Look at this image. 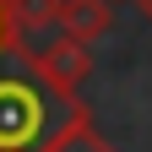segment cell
Masks as SVG:
<instances>
[{"mask_svg":"<svg viewBox=\"0 0 152 152\" xmlns=\"http://www.w3.org/2000/svg\"><path fill=\"white\" fill-rule=\"evenodd\" d=\"M11 44V16H6V0H0V49Z\"/></svg>","mask_w":152,"mask_h":152,"instance_id":"obj_5","label":"cell"},{"mask_svg":"<svg viewBox=\"0 0 152 152\" xmlns=\"http://www.w3.org/2000/svg\"><path fill=\"white\" fill-rule=\"evenodd\" d=\"M49 152H109V147H103V141H98V136L82 125V130H71V136H65L60 147H49Z\"/></svg>","mask_w":152,"mask_h":152,"instance_id":"obj_4","label":"cell"},{"mask_svg":"<svg viewBox=\"0 0 152 152\" xmlns=\"http://www.w3.org/2000/svg\"><path fill=\"white\" fill-rule=\"evenodd\" d=\"M136 11H141V16H147V22H152V0H136Z\"/></svg>","mask_w":152,"mask_h":152,"instance_id":"obj_6","label":"cell"},{"mask_svg":"<svg viewBox=\"0 0 152 152\" xmlns=\"http://www.w3.org/2000/svg\"><path fill=\"white\" fill-rule=\"evenodd\" d=\"M60 33L82 38V44L109 38L114 33V0H60Z\"/></svg>","mask_w":152,"mask_h":152,"instance_id":"obj_2","label":"cell"},{"mask_svg":"<svg viewBox=\"0 0 152 152\" xmlns=\"http://www.w3.org/2000/svg\"><path fill=\"white\" fill-rule=\"evenodd\" d=\"M6 16H11V33H38L60 22V0H6Z\"/></svg>","mask_w":152,"mask_h":152,"instance_id":"obj_3","label":"cell"},{"mask_svg":"<svg viewBox=\"0 0 152 152\" xmlns=\"http://www.w3.org/2000/svg\"><path fill=\"white\" fill-rule=\"evenodd\" d=\"M82 125L87 114L65 87H49L44 76H0V152H49Z\"/></svg>","mask_w":152,"mask_h":152,"instance_id":"obj_1","label":"cell"}]
</instances>
